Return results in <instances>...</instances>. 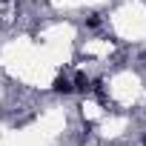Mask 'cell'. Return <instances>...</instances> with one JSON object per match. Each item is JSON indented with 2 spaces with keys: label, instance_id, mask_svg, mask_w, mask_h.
I'll return each mask as SVG.
<instances>
[{
  "label": "cell",
  "instance_id": "6da1fadb",
  "mask_svg": "<svg viewBox=\"0 0 146 146\" xmlns=\"http://www.w3.org/2000/svg\"><path fill=\"white\" fill-rule=\"evenodd\" d=\"M54 89H57V92H72V83H69L66 78H57V80H54Z\"/></svg>",
  "mask_w": 146,
  "mask_h": 146
}]
</instances>
